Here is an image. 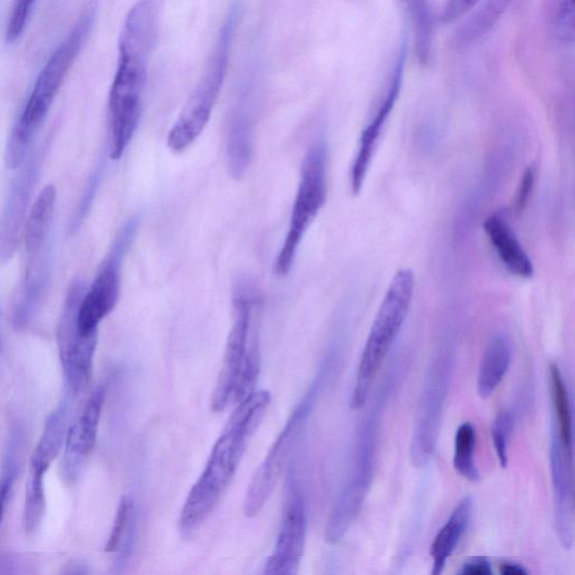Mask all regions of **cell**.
I'll return each mask as SVG.
<instances>
[{
  "label": "cell",
  "instance_id": "cell-1",
  "mask_svg": "<svg viewBox=\"0 0 575 575\" xmlns=\"http://www.w3.org/2000/svg\"><path fill=\"white\" fill-rule=\"evenodd\" d=\"M270 401V393L261 390L238 403L185 503L179 522L184 536H192L217 507L234 480L248 443L266 416Z\"/></svg>",
  "mask_w": 575,
  "mask_h": 575
},
{
  "label": "cell",
  "instance_id": "cell-2",
  "mask_svg": "<svg viewBox=\"0 0 575 575\" xmlns=\"http://www.w3.org/2000/svg\"><path fill=\"white\" fill-rule=\"evenodd\" d=\"M234 308V325L211 397L216 413L252 394L260 371V297L249 280L241 279L236 284Z\"/></svg>",
  "mask_w": 575,
  "mask_h": 575
},
{
  "label": "cell",
  "instance_id": "cell-3",
  "mask_svg": "<svg viewBox=\"0 0 575 575\" xmlns=\"http://www.w3.org/2000/svg\"><path fill=\"white\" fill-rule=\"evenodd\" d=\"M97 6L89 3L65 41L56 49L39 73L8 147L16 153H27L43 125L70 69L85 47L96 20Z\"/></svg>",
  "mask_w": 575,
  "mask_h": 575
},
{
  "label": "cell",
  "instance_id": "cell-4",
  "mask_svg": "<svg viewBox=\"0 0 575 575\" xmlns=\"http://www.w3.org/2000/svg\"><path fill=\"white\" fill-rule=\"evenodd\" d=\"M241 12V0H234L220 28L204 75L168 136V147L175 153H181L191 147L210 120L227 75Z\"/></svg>",
  "mask_w": 575,
  "mask_h": 575
},
{
  "label": "cell",
  "instance_id": "cell-5",
  "mask_svg": "<svg viewBox=\"0 0 575 575\" xmlns=\"http://www.w3.org/2000/svg\"><path fill=\"white\" fill-rule=\"evenodd\" d=\"M416 280L410 269L393 278L370 329L357 371L351 406H366L371 388L409 314Z\"/></svg>",
  "mask_w": 575,
  "mask_h": 575
},
{
  "label": "cell",
  "instance_id": "cell-6",
  "mask_svg": "<svg viewBox=\"0 0 575 575\" xmlns=\"http://www.w3.org/2000/svg\"><path fill=\"white\" fill-rule=\"evenodd\" d=\"M119 66L108 98L110 158L120 160L140 123L149 56L119 50Z\"/></svg>",
  "mask_w": 575,
  "mask_h": 575
},
{
  "label": "cell",
  "instance_id": "cell-7",
  "mask_svg": "<svg viewBox=\"0 0 575 575\" xmlns=\"http://www.w3.org/2000/svg\"><path fill=\"white\" fill-rule=\"evenodd\" d=\"M327 161V142L319 138L311 143L303 160L288 234L276 262L279 277H286L290 272L309 226L326 202Z\"/></svg>",
  "mask_w": 575,
  "mask_h": 575
},
{
  "label": "cell",
  "instance_id": "cell-8",
  "mask_svg": "<svg viewBox=\"0 0 575 575\" xmlns=\"http://www.w3.org/2000/svg\"><path fill=\"white\" fill-rule=\"evenodd\" d=\"M384 403H376L358 435L353 473L345 485L326 526V541L339 542L358 518L370 489L378 446L379 422Z\"/></svg>",
  "mask_w": 575,
  "mask_h": 575
},
{
  "label": "cell",
  "instance_id": "cell-9",
  "mask_svg": "<svg viewBox=\"0 0 575 575\" xmlns=\"http://www.w3.org/2000/svg\"><path fill=\"white\" fill-rule=\"evenodd\" d=\"M141 218H130L103 260L89 290H86L78 309V329L83 335L98 333V326L117 307L121 296L122 267L139 231Z\"/></svg>",
  "mask_w": 575,
  "mask_h": 575
},
{
  "label": "cell",
  "instance_id": "cell-10",
  "mask_svg": "<svg viewBox=\"0 0 575 575\" xmlns=\"http://www.w3.org/2000/svg\"><path fill=\"white\" fill-rule=\"evenodd\" d=\"M85 293L81 279L71 282L57 329L60 361L72 394L79 393L91 377L98 340V333L83 335L78 329V309Z\"/></svg>",
  "mask_w": 575,
  "mask_h": 575
},
{
  "label": "cell",
  "instance_id": "cell-11",
  "mask_svg": "<svg viewBox=\"0 0 575 575\" xmlns=\"http://www.w3.org/2000/svg\"><path fill=\"white\" fill-rule=\"evenodd\" d=\"M254 73L247 76L229 109L226 131L228 171L238 180L251 166L258 117V87Z\"/></svg>",
  "mask_w": 575,
  "mask_h": 575
},
{
  "label": "cell",
  "instance_id": "cell-12",
  "mask_svg": "<svg viewBox=\"0 0 575 575\" xmlns=\"http://www.w3.org/2000/svg\"><path fill=\"white\" fill-rule=\"evenodd\" d=\"M450 359L439 356L433 364L422 395L412 438L410 458L420 468L433 456L450 378Z\"/></svg>",
  "mask_w": 575,
  "mask_h": 575
},
{
  "label": "cell",
  "instance_id": "cell-13",
  "mask_svg": "<svg viewBox=\"0 0 575 575\" xmlns=\"http://www.w3.org/2000/svg\"><path fill=\"white\" fill-rule=\"evenodd\" d=\"M407 49L408 43L407 40L404 39L390 72L388 83L380 96L370 121L361 135L358 153L351 171V187L355 190H360L365 184L369 167L377 151L378 142L400 96L404 83Z\"/></svg>",
  "mask_w": 575,
  "mask_h": 575
},
{
  "label": "cell",
  "instance_id": "cell-14",
  "mask_svg": "<svg viewBox=\"0 0 575 575\" xmlns=\"http://www.w3.org/2000/svg\"><path fill=\"white\" fill-rule=\"evenodd\" d=\"M306 413L305 406L295 410L256 473L244 504L247 517L258 516L272 496L304 424Z\"/></svg>",
  "mask_w": 575,
  "mask_h": 575
},
{
  "label": "cell",
  "instance_id": "cell-15",
  "mask_svg": "<svg viewBox=\"0 0 575 575\" xmlns=\"http://www.w3.org/2000/svg\"><path fill=\"white\" fill-rule=\"evenodd\" d=\"M106 388L97 387L88 398L79 417L69 426L62 462V477L67 484H75L92 452L98 434Z\"/></svg>",
  "mask_w": 575,
  "mask_h": 575
},
{
  "label": "cell",
  "instance_id": "cell-16",
  "mask_svg": "<svg viewBox=\"0 0 575 575\" xmlns=\"http://www.w3.org/2000/svg\"><path fill=\"white\" fill-rule=\"evenodd\" d=\"M39 169L40 160L36 155L14 180L0 214V262L2 264L11 260L20 246L22 227Z\"/></svg>",
  "mask_w": 575,
  "mask_h": 575
},
{
  "label": "cell",
  "instance_id": "cell-17",
  "mask_svg": "<svg viewBox=\"0 0 575 575\" xmlns=\"http://www.w3.org/2000/svg\"><path fill=\"white\" fill-rule=\"evenodd\" d=\"M307 537V517L301 497L290 498L281 529L265 573L269 575H293L299 569Z\"/></svg>",
  "mask_w": 575,
  "mask_h": 575
},
{
  "label": "cell",
  "instance_id": "cell-18",
  "mask_svg": "<svg viewBox=\"0 0 575 575\" xmlns=\"http://www.w3.org/2000/svg\"><path fill=\"white\" fill-rule=\"evenodd\" d=\"M551 467L556 534L562 546L571 549L574 542L573 450L563 447L554 437Z\"/></svg>",
  "mask_w": 575,
  "mask_h": 575
},
{
  "label": "cell",
  "instance_id": "cell-19",
  "mask_svg": "<svg viewBox=\"0 0 575 575\" xmlns=\"http://www.w3.org/2000/svg\"><path fill=\"white\" fill-rule=\"evenodd\" d=\"M485 231L505 269L523 279L534 276L533 261L516 237L509 224L499 215H492L485 221Z\"/></svg>",
  "mask_w": 575,
  "mask_h": 575
},
{
  "label": "cell",
  "instance_id": "cell-20",
  "mask_svg": "<svg viewBox=\"0 0 575 575\" xmlns=\"http://www.w3.org/2000/svg\"><path fill=\"white\" fill-rule=\"evenodd\" d=\"M70 403L62 400L48 417L42 436L31 456L30 475L44 477L65 446L69 429Z\"/></svg>",
  "mask_w": 575,
  "mask_h": 575
},
{
  "label": "cell",
  "instance_id": "cell-21",
  "mask_svg": "<svg viewBox=\"0 0 575 575\" xmlns=\"http://www.w3.org/2000/svg\"><path fill=\"white\" fill-rule=\"evenodd\" d=\"M50 252L48 244L33 255L27 268L21 304L16 310V324L24 327L33 319L47 293L50 280Z\"/></svg>",
  "mask_w": 575,
  "mask_h": 575
},
{
  "label": "cell",
  "instance_id": "cell-22",
  "mask_svg": "<svg viewBox=\"0 0 575 575\" xmlns=\"http://www.w3.org/2000/svg\"><path fill=\"white\" fill-rule=\"evenodd\" d=\"M473 512V498H464L457 504L445 525L437 533L430 546V556L433 558L432 573L434 575H438L444 571L448 558L469 527Z\"/></svg>",
  "mask_w": 575,
  "mask_h": 575
},
{
  "label": "cell",
  "instance_id": "cell-23",
  "mask_svg": "<svg viewBox=\"0 0 575 575\" xmlns=\"http://www.w3.org/2000/svg\"><path fill=\"white\" fill-rule=\"evenodd\" d=\"M512 364V348L505 335L495 336L485 350L479 375L478 394L489 398L505 379Z\"/></svg>",
  "mask_w": 575,
  "mask_h": 575
},
{
  "label": "cell",
  "instance_id": "cell-24",
  "mask_svg": "<svg viewBox=\"0 0 575 575\" xmlns=\"http://www.w3.org/2000/svg\"><path fill=\"white\" fill-rule=\"evenodd\" d=\"M56 205L57 189L53 185H48L39 194L26 220L24 244L29 256L47 245Z\"/></svg>",
  "mask_w": 575,
  "mask_h": 575
},
{
  "label": "cell",
  "instance_id": "cell-25",
  "mask_svg": "<svg viewBox=\"0 0 575 575\" xmlns=\"http://www.w3.org/2000/svg\"><path fill=\"white\" fill-rule=\"evenodd\" d=\"M549 385L554 409L553 437L568 450H573L572 409L567 386L557 365L549 366Z\"/></svg>",
  "mask_w": 575,
  "mask_h": 575
},
{
  "label": "cell",
  "instance_id": "cell-26",
  "mask_svg": "<svg viewBox=\"0 0 575 575\" xmlns=\"http://www.w3.org/2000/svg\"><path fill=\"white\" fill-rule=\"evenodd\" d=\"M512 0H485L455 36L457 47H468L487 36L502 20Z\"/></svg>",
  "mask_w": 575,
  "mask_h": 575
},
{
  "label": "cell",
  "instance_id": "cell-27",
  "mask_svg": "<svg viewBox=\"0 0 575 575\" xmlns=\"http://www.w3.org/2000/svg\"><path fill=\"white\" fill-rule=\"evenodd\" d=\"M476 430L470 423L459 426L454 439L453 466L458 475L476 483L480 474L475 462Z\"/></svg>",
  "mask_w": 575,
  "mask_h": 575
},
{
  "label": "cell",
  "instance_id": "cell-28",
  "mask_svg": "<svg viewBox=\"0 0 575 575\" xmlns=\"http://www.w3.org/2000/svg\"><path fill=\"white\" fill-rule=\"evenodd\" d=\"M135 504L131 498L125 497L119 506L117 517L106 544L107 553H118L125 549L132 529Z\"/></svg>",
  "mask_w": 575,
  "mask_h": 575
},
{
  "label": "cell",
  "instance_id": "cell-29",
  "mask_svg": "<svg viewBox=\"0 0 575 575\" xmlns=\"http://www.w3.org/2000/svg\"><path fill=\"white\" fill-rule=\"evenodd\" d=\"M400 2L409 10L415 27L416 46H429L433 33L429 0H400Z\"/></svg>",
  "mask_w": 575,
  "mask_h": 575
},
{
  "label": "cell",
  "instance_id": "cell-30",
  "mask_svg": "<svg viewBox=\"0 0 575 575\" xmlns=\"http://www.w3.org/2000/svg\"><path fill=\"white\" fill-rule=\"evenodd\" d=\"M37 2L38 0H16L6 34L9 44L16 43L26 32Z\"/></svg>",
  "mask_w": 575,
  "mask_h": 575
},
{
  "label": "cell",
  "instance_id": "cell-31",
  "mask_svg": "<svg viewBox=\"0 0 575 575\" xmlns=\"http://www.w3.org/2000/svg\"><path fill=\"white\" fill-rule=\"evenodd\" d=\"M513 416L509 412L500 413L494 420L492 437L503 469L508 466V443L513 430Z\"/></svg>",
  "mask_w": 575,
  "mask_h": 575
},
{
  "label": "cell",
  "instance_id": "cell-32",
  "mask_svg": "<svg viewBox=\"0 0 575 575\" xmlns=\"http://www.w3.org/2000/svg\"><path fill=\"white\" fill-rule=\"evenodd\" d=\"M555 31L562 42L572 43L574 41V0H558L555 13Z\"/></svg>",
  "mask_w": 575,
  "mask_h": 575
},
{
  "label": "cell",
  "instance_id": "cell-33",
  "mask_svg": "<svg viewBox=\"0 0 575 575\" xmlns=\"http://www.w3.org/2000/svg\"><path fill=\"white\" fill-rule=\"evenodd\" d=\"M16 455L10 453L6 459L2 476H0V523H2L13 485L18 476Z\"/></svg>",
  "mask_w": 575,
  "mask_h": 575
},
{
  "label": "cell",
  "instance_id": "cell-34",
  "mask_svg": "<svg viewBox=\"0 0 575 575\" xmlns=\"http://www.w3.org/2000/svg\"><path fill=\"white\" fill-rule=\"evenodd\" d=\"M100 178H101V171L97 170L95 172V175L91 177V179L85 190L82 199L79 204V207L73 216V219L71 220V232L78 231V228L80 227L81 222L83 221L87 214L89 212L90 206L92 204V200L97 192L98 186L100 184Z\"/></svg>",
  "mask_w": 575,
  "mask_h": 575
},
{
  "label": "cell",
  "instance_id": "cell-35",
  "mask_svg": "<svg viewBox=\"0 0 575 575\" xmlns=\"http://www.w3.org/2000/svg\"><path fill=\"white\" fill-rule=\"evenodd\" d=\"M479 0H447L442 20L444 23H453L470 12Z\"/></svg>",
  "mask_w": 575,
  "mask_h": 575
},
{
  "label": "cell",
  "instance_id": "cell-36",
  "mask_svg": "<svg viewBox=\"0 0 575 575\" xmlns=\"http://www.w3.org/2000/svg\"><path fill=\"white\" fill-rule=\"evenodd\" d=\"M535 182V172L533 168H528L525 172L521 186L518 188L517 197H516V209L517 211L524 210L527 205L529 195L533 190Z\"/></svg>",
  "mask_w": 575,
  "mask_h": 575
},
{
  "label": "cell",
  "instance_id": "cell-37",
  "mask_svg": "<svg viewBox=\"0 0 575 575\" xmlns=\"http://www.w3.org/2000/svg\"><path fill=\"white\" fill-rule=\"evenodd\" d=\"M465 575H492V564L487 558L476 557L468 561L462 569Z\"/></svg>",
  "mask_w": 575,
  "mask_h": 575
},
{
  "label": "cell",
  "instance_id": "cell-38",
  "mask_svg": "<svg viewBox=\"0 0 575 575\" xmlns=\"http://www.w3.org/2000/svg\"><path fill=\"white\" fill-rule=\"evenodd\" d=\"M90 571L88 566L80 562V561H71L68 563L62 571L63 574L67 575H81V574H88Z\"/></svg>",
  "mask_w": 575,
  "mask_h": 575
},
{
  "label": "cell",
  "instance_id": "cell-39",
  "mask_svg": "<svg viewBox=\"0 0 575 575\" xmlns=\"http://www.w3.org/2000/svg\"><path fill=\"white\" fill-rule=\"evenodd\" d=\"M500 573L505 575H526V568L514 562H505L500 565Z\"/></svg>",
  "mask_w": 575,
  "mask_h": 575
}]
</instances>
